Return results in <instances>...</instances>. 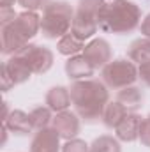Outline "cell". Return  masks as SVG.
Listing matches in <instances>:
<instances>
[{"label":"cell","instance_id":"cell-19","mask_svg":"<svg viewBox=\"0 0 150 152\" xmlns=\"http://www.w3.org/2000/svg\"><path fill=\"white\" fill-rule=\"evenodd\" d=\"M127 113H129V112L125 110V106L120 104L117 99H115V101H110V103L106 104V108H104V113H103V124H104L108 129H115Z\"/></svg>","mask_w":150,"mask_h":152},{"label":"cell","instance_id":"cell-22","mask_svg":"<svg viewBox=\"0 0 150 152\" xmlns=\"http://www.w3.org/2000/svg\"><path fill=\"white\" fill-rule=\"evenodd\" d=\"M108 2L106 0H78V7L76 11L83 12V14H88V16H94V18H99L101 11L104 9Z\"/></svg>","mask_w":150,"mask_h":152},{"label":"cell","instance_id":"cell-1","mask_svg":"<svg viewBox=\"0 0 150 152\" xmlns=\"http://www.w3.org/2000/svg\"><path fill=\"white\" fill-rule=\"evenodd\" d=\"M69 90L73 108L83 122L95 124L103 120L104 108L110 103V88L104 85L103 80H78L71 83Z\"/></svg>","mask_w":150,"mask_h":152},{"label":"cell","instance_id":"cell-18","mask_svg":"<svg viewBox=\"0 0 150 152\" xmlns=\"http://www.w3.org/2000/svg\"><path fill=\"white\" fill-rule=\"evenodd\" d=\"M85 50V41L78 39L74 34H66L64 37L57 41V51L64 57H73V55H79Z\"/></svg>","mask_w":150,"mask_h":152},{"label":"cell","instance_id":"cell-4","mask_svg":"<svg viewBox=\"0 0 150 152\" xmlns=\"http://www.w3.org/2000/svg\"><path fill=\"white\" fill-rule=\"evenodd\" d=\"M74 9L66 0H51L44 9L41 16V34L46 39L58 41L66 34L71 32Z\"/></svg>","mask_w":150,"mask_h":152},{"label":"cell","instance_id":"cell-29","mask_svg":"<svg viewBox=\"0 0 150 152\" xmlns=\"http://www.w3.org/2000/svg\"><path fill=\"white\" fill-rule=\"evenodd\" d=\"M140 32H141L143 37L150 39V12L141 20V23H140Z\"/></svg>","mask_w":150,"mask_h":152},{"label":"cell","instance_id":"cell-7","mask_svg":"<svg viewBox=\"0 0 150 152\" xmlns=\"http://www.w3.org/2000/svg\"><path fill=\"white\" fill-rule=\"evenodd\" d=\"M83 55L88 58V62L95 67V69H103L106 64H110L113 60L111 46L104 37H94L85 44Z\"/></svg>","mask_w":150,"mask_h":152},{"label":"cell","instance_id":"cell-13","mask_svg":"<svg viewBox=\"0 0 150 152\" xmlns=\"http://www.w3.org/2000/svg\"><path fill=\"white\" fill-rule=\"evenodd\" d=\"M97 28H99L97 18L88 16V14H83L79 11L74 12L73 25H71V34H74L78 39H81V41L94 39V36L97 34Z\"/></svg>","mask_w":150,"mask_h":152},{"label":"cell","instance_id":"cell-5","mask_svg":"<svg viewBox=\"0 0 150 152\" xmlns=\"http://www.w3.org/2000/svg\"><path fill=\"white\" fill-rule=\"evenodd\" d=\"M101 80L108 88L113 90L131 87L136 83V80H140L138 66L129 58H113L110 64L101 69Z\"/></svg>","mask_w":150,"mask_h":152},{"label":"cell","instance_id":"cell-8","mask_svg":"<svg viewBox=\"0 0 150 152\" xmlns=\"http://www.w3.org/2000/svg\"><path fill=\"white\" fill-rule=\"evenodd\" d=\"M51 127L57 129L62 140H73V138H78V133L81 129V118L76 112L66 110V112L55 113Z\"/></svg>","mask_w":150,"mask_h":152},{"label":"cell","instance_id":"cell-23","mask_svg":"<svg viewBox=\"0 0 150 152\" xmlns=\"http://www.w3.org/2000/svg\"><path fill=\"white\" fill-rule=\"evenodd\" d=\"M62 152H90V145L81 138H73L66 140V143L62 145Z\"/></svg>","mask_w":150,"mask_h":152},{"label":"cell","instance_id":"cell-10","mask_svg":"<svg viewBox=\"0 0 150 152\" xmlns=\"http://www.w3.org/2000/svg\"><path fill=\"white\" fill-rule=\"evenodd\" d=\"M141 122H143V117L138 113V112H129V113L122 118V122L113 129L115 131V136L120 142H125V143H131V142L140 140Z\"/></svg>","mask_w":150,"mask_h":152},{"label":"cell","instance_id":"cell-21","mask_svg":"<svg viewBox=\"0 0 150 152\" xmlns=\"http://www.w3.org/2000/svg\"><path fill=\"white\" fill-rule=\"evenodd\" d=\"M28 115H30V122L34 126V131H41V129L50 127L53 122V117H55L48 106H36Z\"/></svg>","mask_w":150,"mask_h":152},{"label":"cell","instance_id":"cell-20","mask_svg":"<svg viewBox=\"0 0 150 152\" xmlns=\"http://www.w3.org/2000/svg\"><path fill=\"white\" fill-rule=\"evenodd\" d=\"M90 152H122L120 140L111 134H101L90 143Z\"/></svg>","mask_w":150,"mask_h":152},{"label":"cell","instance_id":"cell-28","mask_svg":"<svg viewBox=\"0 0 150 152\" xmlns=\"http://www.w3.org/2000/svg\"><path fill=\"white\" fill-rule=\"evenodd\" d=\"M138 76L147 87H150V60L141 64V66H138Z\"/></svg>","mask_w":150,"mask_h":152},{"label":"cell","instance_id":"cell-9","mask_svg":"<svg viewBox=\"0 0 150 152\" xmlns=\"http://www.w3.org/2000/svg\"><path fill=\"white\" fill-rule=\"evenodd\" d=\"M60 140H62L60 134L51 126L46 129L36 131V134L30 142V151L28 152H62Z\"/></svg>","mask_w":150,"mask_h":152},{"label":"cell","instance_id":"cell-26","mask_svg":"<svg viewBox=\"0 0 150 152\" xmlns=\"http://www.w3.org/2000/svg\"><path fill=\"white\" fill-rule=\"evenodd\" d=\"M18 14H20V12H16L14 7H0V25L5 27V25L12 23Z\"/></svg>","mask_w":150,"mask_h":152},{"label":"cell","instance_id":"cell-30","mask_svg":"<svg viewBox=\"0 0 150 152\" xmlns=\"http://www.w3.org/2000/svg\"><path fill=\"white\" fill-rule=\"evenodd\" d=\"M2 108H4V113H2V122H4V120H5V118L9 117V113H11L9 103H7V101H4V103H2Z\"/></svg>","mask_w":150,"mask_h":152},{"label":"cell","instance_id":"cell-16","mask_svg":"<svg viewBox=\"0 0 150 152\" xmlns=\"http://www.w3.org/2000/svg\"><path fill=\"white\" fill-rule=\"evenodd\" d=\"M117 101L120 104L125 106L127 112H138L141 106H143V101H145V94L140 87L136 85H131V87H125V88H120L117 92Z\"/></svg>","mask_w":150,"mask_h":152},{"label":"cell","instance_id":"cell-24","mask_svg":"<svg viewBox=\"0 0 150 152\" xmlns=\"http://www.w3.org/2000/svg\"><path fill=\"white\" fill-rule=\"evenodd\" d=\"M51 0H18V5L23 7V11H34L37 12L41 9H44Z\"/></svg>","mask_w":150,"mask_h":152},{"label":"cell","instance_id":"cell-11","mask_svg":"<svg viewBox=\"0 0 150 152\" xmlns=\"http://www.w3.org/2000/svg\"><path fill=\"white\" fill-rule=\"evenodd\" d=\"M64 69H66L67 78L73 80V81H78V80H88V78H92L94 73H95V67L88 62V58H87L83 53L69 57Z\"/></svg>","mask_w":150,"mask_h":152},{"label":"cell","instance_id":"cell-3","mask_svg":"<svg viewBox=\"0 0 150 152\" xmlns=\"http://www.w3.org/2000/svg\"><path fill=\"white\" fill-rule=\"evenodd\" d=\"M41 32V16L34 11H23L16 16V20L0 28L2 41V55L11 57L20 53L30 39H34Z\"/></svg>","mask_w":150,"mask_h":152},{"label":"cell","instance_id":"cell-17","mask_svg":"<svg viewBox=\"0 0 150 152\" xmlns=\"http://www.w3.org/2000/svg\"><path fill=\"white\" fill-rule=\"evenodd\" d=\"M127 58L133 60L138 66L149 62L150 60V39H147V37L134 39L129 44V48H127Z\"/></svg>","mask_w":150,"mask_h":152},{"label":"cell","instance_id":"cell-27","mask_svg":"<svg viewBox=\"0 0 150 152\" xmlns=\"http://www.w3.org/2000/svg\"><path fill=\"white\" fill-rule=\"evenodd\" d=\"M11 88H14V83H12V80L9 78L7 71H5L4 67H0V90L5 94V92H9Z\"/></svg>","mask_w":150,"mask_h":152},{"label":"cell","instance_id":"cell-14","mask_svg":"<svg viewBox=\"0 0 150 152\" xmlns=\"http://www.w3.org/2000/svg\"><path fill=\"white\" fill-rule=\"evenodd\" d=\"M71 104H73V101H71V90L67 87L57 85V87H51L46 92V106L53 113L66 112V110H69Z\"/></svg>","mask_w":150,"mask_h":152},{"label":"cell","instance_id":"cell-12","mask_svg":"<svg viewBox=\"0 0 150 152\" xmlns=\"http://www.w3.org/2000/svg\"><path fill=\"white\" fill-rule=\"evenodd\" d=\"M2 67L7 71L9 78H11L12 83H14V87L27 83V81L30 80V76L34 75L32 69L28 67V64L25 62V58L20 57V55H11V57L2 64Z\"/></svg>","mask_w":150,"mask_h":152},{"label":"cell","instance_id":"cell-25","mask_svg":"<svg viewBox=\"0 0 150 152\" xmlns=\"http://www.w3.org/2000/svg\"><path fill=\"white\" fill-rule=\"evenodd\" d=\"M140 142L141 145L149 147L150 149V113L143 118L141 122V129H140Z\"/></svg>","mask_w":150,"mask_h":152},{"label":"cell","instance_id":"cell-6","mask_svg":"<svg viewBox=\"0 0 150 152\" xmlns=\"http://www.w3.org/2000/svg\"><path fill=\"white\" fill-rule=\"evenodd\" d=\"M16 55H20V57L25 58V62L28 64V67L32 69L34 75H44V73H48L53 67V62H55V55H53V51L48 46L34 44V42H28Z\"/></svg>","mask_w":150,"mask_h":152},{"label":"cell","instance_id":"cell-2","mask_svg":"<svg viewBox=\"0 0 150 152\" xmlns=\"http://www.w3.org/2000/svg\"><path fill=\"white\" fill-rule=\"evenodd\" d=\"M99 28L110 34L125 36L141 23V9L131 0H111L104 5L97 18Z\"/></svg>","mask_w":150,"mask_h":152},{"label":"cell","instance_id":"cell-31","mask_svg":"<svg viewBox=\"0 0 150 152\" xmlns=\"http://www.w3.org/2000/svg\"><path fill=\"white\" fill-rule=\"evenodd\" d=\"M14 4H18V0H0V7H14Z\"/></svg>","mask_w":150,"mask_h":152},{"label":"cell","instance_id":"cell-15","mask_svg":"<svg viewBox=\"0 0 150 152\" xmlns=\"http://www.w3.org/2000/svg\"><path fill=\"white\" fill-rule=\"evenodd\" d=\"M2 124H5V127L16 136H27L34 131V126L30 122V115L23 110H11L9 117Z\"/></svg>","mask_w":150,"mask_h":152}]
</instances>
